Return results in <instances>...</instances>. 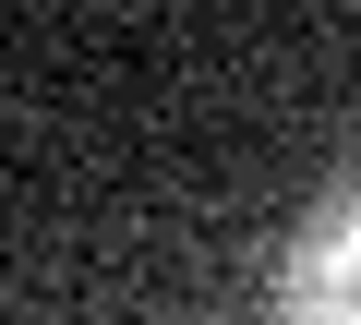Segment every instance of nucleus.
<instances>
[{
    "mask_svg": "<svg viewBox=\"0 0 361 325\" xmlns=\"http://www.w3.org/2000/svg\"><path fill=\"white\" fill-rule=\"evenodd\" d=\"M277 325H361V181L325 193L277 265Z\"/></svg>",
    "mask_w": 361,
    "mask_h": 325,
    "instance_id": "obj_1",
    "label": "nucleus"
}]
</instances>
